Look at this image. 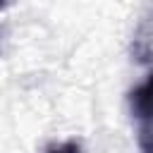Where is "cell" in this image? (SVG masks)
Masks as SVG:
<instances>
[{
	"label": "cell",
	"instance_id": "6da1fadb",
	"mask_svg": "<svg viewBox=\"0 0 153 153\" xmlns=\"http://www.w3.org/2000/svg\"><path fill=\"white\" fill-rule=\"evenodd\" d=\"M129 110L139 122L153 120V74L129 93Z\"/></svg>",
	"mask_w": 153,
	"mask_h": 153
},
{
	"label": "cell",
	"instance_id": "7a4b0ae2",
	"mask_svg": "<svg viewBox=\"0 0 153 153\" xmlns=\"http://www.w3.org/2000/svg\"><path fill=\"white\" fill-rule=\"evenodd\" d=\"M139 148L143 153H153V120L139 124Z\"/></svg>",
	"mask_w": 153,
	"mask_h": 153
},
{
	"label": "cell",
	"instance_id": "3957f363",
	"mask_svg": "<svg viewBox=\"0 0 153 153\" xmlns=\"http://www.w3.org/2000/svg\"><path fill=\"white\" fill-rule=\"evenodd\" d=\"M45 153H84L81 143L79 141H65V143H55V146H48Z\"/></svg>",
	"mask_w": 153,
	"mask_h": 153
},
{
	"label": "cell",
	"instance_id": "277c9868",
	"mask_svg": "<svg viewBox=\"0 0 153 153\" xmlns=\"http://www.w3.org/2000/svg\"><path fill=\"white\" fill-rule=\"evenodd\" d=\"M5 5H7V0H0V7H5Z\"/></svg>",
	"mask_w": 153,
	"mask_h": 153
}]
</instances>
